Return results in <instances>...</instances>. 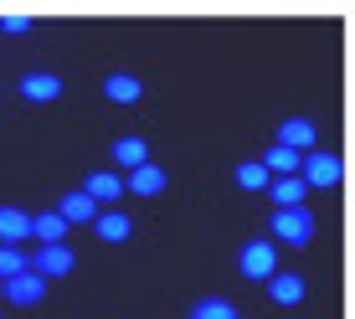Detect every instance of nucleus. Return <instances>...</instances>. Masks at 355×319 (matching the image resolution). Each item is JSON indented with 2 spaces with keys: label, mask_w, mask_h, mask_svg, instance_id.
Returning <instances> with one entry per match:
<instances>
[{
  "label": "nucleus",
  "mask_w": 355,
  "mask_h": 319,
  "mask_svg": "<svg viewBox=\"0 0 355 319\" xmlns=\"http://www.w3.org/2000/svg\"><path fill=\"white\" fill-rule=\"evenodd\" d=\"M273 237L284 242V248H309V242H314V212H309V206L273 212Z\"/></svg>",
  "instance_id": "obj_1"
},
{
  "label": "nucleus",
  "mask_w": 355,
  "mask_h": 319,
  "mask_svg": "<svg viewBox=\"0 0 355 319\" xmlns=\"http://www.w3.org/2000/svg\"><path fill=\"white\" fill-rule=\"evenodd\" d=\"M340 175H345V165H340V155H329V150H309L299 160V180L304 186H320V191H329V186H340Z\"/></svg>",
  "instance_id": "obj_2"
},
{
  "label": "nucleus",
  "mask_w": 355,
  "mask_h": 319,
  "mask_svg": "<svg viewBox=\"0 0 355 319\" xmlns=\"http://www.w3.org/2000/svg\"><path fill=\"white\" fill-rule=\"evenodd\" d=\"M26 268L42 278V284H52V278H67L72 268H78V257H72L67 242H52V248H36V252L26 257Z\"/></svg>",
  "instance_id": "obj_3"
},
{
  "label": "nucleus",
  "mask_w": 355,
  "mask_h": 319,
  "mask_svg": "<svg viewBox=\"0 0 355 319\" xmlns=\"http://www.w3.org/2000/svg\"><path fill=\"white\" fill-rule=\"evenodd\" d=\"M237 268H242V278H252V284H268V278L278 273V248H273V242H258V237H252L248 248H242Z\"/></svg>",
  "instance_id": "obj_4"
},
{
  "label": "nucleus",
  "mask_w": 355,
  "mask_h": 319,
  "mask_svg": "<svg viewBox=\"0 0 355 319\" xmlns=\"http://www.w3.org/2000/svg\"><path fill=\"white\" fill-rule=\"evenodd\" d=\"M0 299H10V304H21V309H31V304L46 299V284L26 268V273H16V278H6V284H0Z\"/></svg>",
  "instance_id": "obj_5"
},
{
  "label": "nucleus",
  "mask_w": 355,
  "mask_h": 319,
  "mask_svg": "<svg viewBox=\"0 0 355 319\" xmlns=\"http://www.w3.org/2000/svg\"><path fill=\"white\" fill-rule=\"evenodd\" d=\"M83 196H88L93 206L119 201V196H124V175H119V170H93V175H88V186H83Z\"/></svg>",
  "instance_id": "obj_6"
},
{
  "label": "nucleus",
  "mask_w": 355,
  "mask_h": 319,
  "mask_svg": "<svg viewBox=\"0 0 355 319\" xmlns=\"http://www.w3.org/2000/svg\"><path fill=\"white\" fill-rule=\"evenodd\" d=\"M314 139H320V134H314L309 119H284V124H278V144H284V150H293V155H309Z\"/></svg>",
  "instance_id": "obj_7"
},
{
  "label": "nucleus",
  "mask_w": 355,
  "mask_h": 319,
  "mask_svg": "<svg viewBox=\"0 0 355 319\" xmlns=\"http://www.w3.org/2000/svg\"><path fill=\"white\" fill-rule=\"evenodd\" d=\"M52 212H57V216H62V222H67V227H93V216H98V206H93V201H88V196H83V191H67V196H62V201H57V206H52Z\"/></svg>",
  "instance_id": "obj_8"
},
{
  "label": "nucleus",
  "mask_w": 355,
  "mask_h": 319,
  "mask_svg": "<svg viewBox=\"0 0 355 319\" xmlns=\"http://www.w3.org/2000/svg\"><path fill=\"white\" fill-rule=\"evenodd\" d=\"M268 196H273V212H293V206H304L309 186L299 175H278V180H268Z\"/></svg>",
  "instance_id": "obj_9"
},
{
  "label": "nucleus",
  "mask_w": 355,
  "mask_h": 319,
  "mask_svg": "<svg viewBox=\"0 0 355 319\" xmlns=\"http://www.w3.org/2000/svg\"><path fill=\"white\" fill-rule=\"evenodd\" d=\"M21 98L52 103V98H62V78H57V72H26V78H21Z\"/></svg>",
  "instance_id": "obj_10"
},
{
  "label": "nucleus",
  "mask_w": 355,
  "mask_h": 319,
  "mask_svg": "<svg viewBox=\"0 0 355 319\" xmlns=\"http://www.w3.org/2000/svg\"><path fill=\"white\" fill-rule=\"evenodd\" d=\"M268 293H273V304H284V309H293V304H304V293H309V284H304L299 273H273V278H268Z\"/></svg>",
  "instance_id": "obj_11"
},
{
  "label": "nucleus",
  "mask_w": 355,
  "mask_h": 319,
  "mask_svg": "<svg viewBox=\"0 0 355 319\" xmlns=\"http://www.w3.org/2000/svg\"><path fill=\"white\" fill-rule=\"evenodd\" d=\"M31 237V216L21 212V206H0V242L6 248H16V242Z\"/></svg>",
  "instance_id": "obj_12"
},
{
  "label": "nucleus",
  "mask_w": 355,
  "mask_h": 319,
  "mask_svg": "<svg viewBox=\"0 0 355 319\" xmlns=\"http://www.w3.org/2000/svg\"><path fill=\"white\" fill-rule=\"evenodd\" d=\"M103 98H108V103H139L144 83L129 78V72H114V78H103Z\"/></svg>",
  "instance_id": "obj_13"
},
{
  "label": "nucleus",
  "mask_w": 355,
  "mask_h": 319,
  "mask_svg": "<svg viewBox=\"0 0 355 319\" xmlns=\"http://www.w3.org/2000/svg\"><path fill=\"white\" fill-rule=\"evenodd\" d=\"M114 165H124V170L150 165V144H144L139 134H124V139H114Z\"/></svg>",
  "instance_id": "obj_14"
},
{
  "label": "nucleus",
  "mask_w": 355,
  "mask_h": 319,
  "mask_svg": "<svg viewBox=\"0 0 355 319\" xmlns=\"http://www.w3.org/2000/svg\"><path fill=\"white\" fill-rule=\"evenodd\" d=\"M124 191H134V196H160V191H165V170H160V165L129 170V175H124Z\"/></svg>",
  "instance_id": "obj_15"
},
{
  "label": "nucleus",
  "mask_w": 355,
  "mask_h": 319,
  "mask_svg": "<svg viewBox=\"0 0 355 319\" xmlns=\"http://www.w3.org/2000/svg\"><path fill=\"white\" fill-rule=\"evenodd\" d=\"M31 237L42 242V248H52V242H67V222L57 212H36L31 216Z\"/></svg>",
  "instance_id": "obj_16"
},
{
  "label": "nucleus",
  "mask_w": 355,
  "mask_h": 319,
  "mask_svg": "<svg viewBox=\"0 0 355 319\" xmlns=\"http://www.w3.org/2000/svg\"><path fill=\"white\" fill-rule=\"evenodd\" d=\"M93 232H98L103 242H124L129 232H134V222H129L124 212H98V216H93Z\"/></svg>",
  "instance_id": "obj_17"
},
{
  "label": "nucleus",
  "mask_w": 355,
  "mask_h": 319,
  "mask_svg": "<svg viewBox=\"0 0 355 319\" xmlns=\"http://www.w3.org/2000/svg\"><path fill=\"white\" fill-rule=\"evenodd\" d=\"M299 160H304V155H293V150H284V144H273V150L263 155V170H268L273 180H278V175H299Z\"/></svg>",
  "instance_id": "obj_18"
},
{
  "label": "nucleus",
  "mask_w": 355,
  "mask_h": 319,
  "mask_svg": "<svg viewBox=\"0 0 355 319\" xmlns=\"http://www.w3.org/2000/svg\"><path fill=\"white\" fill-rule=\"evenodd\" d=\"M268 180H273V175L263 170V160H242V165H237V186L242 191H268Z\"/></svg>",
  "instance_id": "obj_19"
},
{
  "label": "nucleus",
  "mask_w": 355,
  "mask_h": 319,
  "mask_svg": "<svg viewBox=\"0 0 355 319\" xmlns=\"http://www.w3.org/2000/svg\"><path fill=\"white\" fill-rule=\"evenodd\" d=\"M191 319H237V309H232V299H201Z\"/></svg>",
  "instance_id": "obj_20"
},
{
  "label": "nucleus",
  "mask_w": 355,
  "mask_h": 319,
  "mask_svg": "<svg viewBox=\"0 0 355 319\" xmlns=\"http://www.w3.org/2000/svg\"><path fill=\"white\" fill-rule=\"evenodd\" d=\"M16 273H26V252L0 242V284H6V278H16Z\"/></svg>",
  "instance_id": "obj_21"
},
{
  "label": "nucleus",
  "mask_w": 355,
  "mask_h": 319,
  "mask_svg": "<svg viewBox=\"0 0 355 319\" xmlns=\"http://www.w3.org/2000/svg\"><path fill=\"white\" fill-rule=\"evenodd\" d=\"M0 31H6V36H21V31H31V16H6V21H0Z\"/></svg>",
  "instance_id": "obj_22"
}]
</instances>
